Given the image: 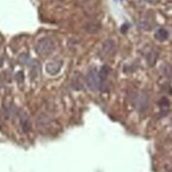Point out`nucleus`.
Wrapping results in <instances>:
<instances>
[{
    "label": "nucleus",
    "instance_id": "nucleus-13",
    "mask_svg": "<svg viewBox=\"0 0 172 172\" xmlns=\"http://www.w3.org/2000/svg\"><path fill=\"white\" fill-rule=\"evenodd\" d=\"M142 2H146V3H151V4H155V3H158L160 0H141Z\"/></svg>",
    "mask_w": 172,
    "mask_h": 172
},
{
    "label": "nucleus",
    "instance_id": "nucleus-11",
    "mask_svg": "<svg viewBox=\"0 0 172 172\" xmlns=\"http://www.w3.org/2000/svg\"><path fill=\"white\" fill-rule=\"evenodd\" d=\"M99 26H97V24H93V23H90L87 26V28H86V30H87L89 33H96V32L99 31Z\"/></svg>",
    "mask_w": 172,
    "mask_h": 172
},
{
    "label": "nucleus",
    "instance_id": "nucleus-1",
    "mask_svg": "<svg viewBox=\"0 0 172 172\" xmlns=\"http://www.w3.org/2000/svg\"><path fill=\"white\" fill-rule=\"evenodd\" d=\"M55 50V42L52 38L44 37L40 38L35 44V51L40 56H47L53 53Z\"/></svg>",
    "mask_w": 172,
    "mask_h": 172
},
{
    "label": "nucleus",
    "instance_id": "nucleus-5",
    "mask_svg": "<svg viewBox=\"0 0 172 172\" xmlns=\"http://www.w3.org/2000/svg\"><path fill=\"white\" fill-rule=\"evenodd\" d=\"M19 121H20V126H21L22 131L26 132V133H28L29 131L31 130V127H32L30 116H29L24 111H20L19 112Z\"/></svg>",
    "mask_w": 172,
    "mask_h": 172
},
{
    "label": "nucleus",
    "instance_id": "nucleus-10",
    "mask_svg": "<svg viewBox=\"0 0 172 172\" xmlns=\"http://www.w3.org/2000/svg\"><path fill=\"white\" fill-rule=\"evenodd\" d=\"M148 96H147L146 94H142L141 95V98H139V105L141 106V108L142 109H146V107H147V105H148Z\"/></svg>",
    "mask_w": 172,
    "mask_h": 172
},
{
    "label": "nucleus",
    "instance_id": "nucleus-12",
    "mask_svg": "<svg viewBox=\"0 0 172 172\" xmlns=\"http://www.w3.org/2000/svg\"><path fill=\"white\" fill-rule=\"evenodd\" d=\"M139 29H142V30H151V24L148 23L146 20H142V19L139 20Z\"/></svg>",
    "mask_w": 172,
    "mask_h": 172
},
{
    "label": "nucleus",
    "instance_id": "nucleus-2",
    "mask_svg": "<svg viewBox=\"0 0 172 172\" xmlns=\"http://www.w3.org/2000/svg\"><path fill=\"white\" fill-rule=\"evenodd\" d=\"M86 83H87V87L91 91L99 90V77L98 73L95 69L89 70V72L86 75Z\"/></svg>",
    "mask_w": 172,
    "mask_h": 172
},
{
    "label": "nucleus",
    "instance_id": "nucleus-7",
    "mask_svg": "<svg viewBox=\"0 0 172 172\" xmlns=\"http://www.w3.org/2000/svg\"><path fill=\"white\" fill-rule=\"evenodd\" d=\"M169 37V32L164 28H160L155 32V38L158 41H165Z\"/></svg>",
    "mask_w": 172,
    "mask_h": 172
},
{
    "label": "nucleus",
    "instance_id": "nucleus-3",
    "mask_svg": "<svg viewBox=\"0 0 172 172\" xmlns=\"http://www.w3.org/2000/svg\"><path fill=\"white\" fill-rule=\"evenodd\" d=\"M110 73V68L107 65H103L98 72V77H99V90L105 91L106 83H107V79Z\"/></svg>",
    "mask_w": 172,
    "mask_h": 172
},
{
    "label": "nucleus",
    "instance_id": "nucleus-14",
    "mask_svg": "<svg viewBox=\"0 0 172 172\" xmlns=\"http://www.w3.org/2000/svg\"><path fill=\"white\" fill-rule=\"evenodd\" d=\"M121 33H126V31H128V26L127 24H124L123 26H121Z\"/></svg>",
    "mask_w": 172,
    "mask_h": 172
},
{
    "label": "nucleus",
    "instance_id": "nucleus-9",
    "mask_svg": "<svg viewBox=\"0 0 172 172\" xmlns=\"http://www.w3.org/2000/svg\"><path fill=\"white\" fill-rule=\"evenodd\" d=\"M162 72L166 77L171 78L172 77V65L169 63H164L162 65Z\"/></svg>",
    "mask_w": 172,
    "mask_h": 172
},
{
    "label": "nucleus",
    "instance_id": "nucleus-4",
    "mask_svg": "<svg viewBox=\"0 0 172 172\" xmlns=\"http://www.w3.org/2000/svg\"><path fill=\"white\" fill-rule=\"evenodd\" d=\"M62 67V61L60 60H54V61L47 62L46 65V72L50 75L54 76L56 74L59 73V71L61 70Z\"/></svg>",
    "mask_w": 172,
    "mask_h": 172
},
{
    "label": "nucleus",
    "instance_id": "nucleus-6",
    "mask_svg": "<svg viewBox=\"0 0 172 172\" xmlns=\"http://www.w3.org/2000/svg\"><path fill=\"white\" fill-rule=\"evenodd\" d=\"M115 49H116V44L113 39H107L103 44V49L101 52L105 54L106 56H110L112 54H114Z\"/></svg>",
    "mask_w": 172,
    "mask_h": 172
},
{
    "label": "nucleus",
    "instance_id": "nucleus-8",
    "mask_svg": "<svg viewBox=\"0 0 172 172\" xmlns=\"http://www.w3.org/2000/svg\"><path fill=\"white\" fill-rule=\"evenodd\" d=\"M157 57H158V53L156 51L149 52L148 55H147V63H148V65L153 67V65H155V62H156Z\"/></svg>",
    "mask_w": 172,
    "mask_h": 172
}]
</instances>
